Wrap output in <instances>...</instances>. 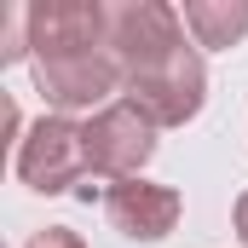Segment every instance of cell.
<instances>
[{
	"mask_svg": "<svg viewBox=\"0 0 248 248\" xmlns=\"http://www.w3.org/2000/svg\"><path fill=\"white\" fill-rule=\"evenodd\" d=\"M35 87L41 98L52 104V116L69 110H104L116 104L110 93H127V75L110 46H93V52H58V58H35Z\"/></svg>",
	"mask_w": 248,
	"mask_h": 248,
	"instance_id": "cell-1",
	"label": "cell"
},
{
	"mask_svg": "<svg viewBox=\"0 0 248 248\" xmlns=\"http://www.w3.org/2000/svg\"><path fill=\"white\" fill-rule=\"evenodd\" d=\"M87 133L69 116H41L35 127H23L17 139V179L41 196H58V190H75L87 179Z\"/></svg>",
	"mask_w": 248,
	"mask_h": 248,
	"instance_id": "cell-2",
	"label": "cell"
},
{
	"mask_svg": "<svg viewBox=\"0 0 248 248\" xmlns=\"http://www.w3.org/2000/svg\"><path fill=\"white\" fill-rule=\"evenodd\" d=\"M127 98H133L156 127H185L190 116L202 110V98H208V63H202V52L185 41L179 52H168L162 63L127 75Z\"/></svg>",
	"mask_w": 248,
	"mask_h": 248,
	"instance_id": "cell-3",
	"label": "cell"
},
{
	"mask_svg": "<svg viewBox=\"0 0 248 248\" xmlns=\"http://www.w3.org/2000/svg\"><path fill=\"white\" fill-rule=\"evenodd\" d=\"M81 133H87V168L93 173H104V179H139V168L156 156V133L162 127L150 122L133 98H116L93 122H81Z\"/></svg>",
	"mask_w": 248,
	"mask_h": 248,
	"instance_id": "cell-4",
	"label": "cell"
},
{
	"mask_svg": "<svg viewBox=\"0 0 248 248\" xmlns=\"http://www.w3.org/2000/svg\"><path fill=\"white\" fill-rule=\"evenodd\" d=\"M179 46H185V12H173L168 0H116L110 6V52L122 63V75H139Z\"/></svg>",
	"mask_w": 248,
	"mask_h": 248,
	"instance_id": "cell-5",
	"label": "cell"
},
{
	"mask_svg": "<svg viewBox=\"0 0 248 248\" xmlns=\"http://www.w3.org/2000/svg\"><path fill=\"white\" fill-rule=\"evenodd\" d=\"M110 46V6L98 0H41L29 6V52L58 58V52H93Z\"/></svg>",
	"mask_w": 248,
	"mask_h": 248,
	"instance_id": "cell-6",
	"label": "cell"
},
{
	"mask_svg": "<svg viewBox=\"0 0 248 248\" xmlns=\"http://www.w3.org/2000/svg\"><path fill=\"white\" fill-rule=\"evenodd\" d=\"M185 202L173 185H150V179H116L104 190V219L133 237V243H162L173 225H179Z\"/></svg>",
	"mask_w": 248,
	"mask_h": 248,
	"instance_id": "cell-7",
	"label": "cell"
},
{
	"mask_svg": "<svg viewBox=\"0 0 248 248\" xmlns=\"http://www.w3.org/2000/svg\"><path fill=\"white\" fill-rule=\"evenodd\" d=\"M185 29L196 46H237L248 35V0H185Z\"/></svg>",
	"mask_w": 248,
	"mask_h": 248,
	"instance_id": "cell-8",
	"label": "cell"
},
{
	"mask_svg": "<svg viewBox=\"0 0 248 248\" xmlns=\"http://www.w3.org/2000/svg\"><path fill=\"white\" fill-rule=\"evenodd\" d=\"M23 248H87V243H81L69 225H46V231H35V237H29Z\"/></svg>",
	"mask_w": 248,
	"mask_h": 248,
	"instance_id": "cell-9",
	"label": "cell"
},
{
	"mask_svg": "<svg viewBox=\"0 0 248 248\" xmlns=\"http://www.w3.org/2000/svg\"><path fill=\"white\" fill-rule=\"evenodd\" d=\"M237 237H243V243H248V190H243V196H237Z\"/></svg>",
	"mask_w": 248,
	"mask_h": 248,
	"instance_id": "cell-10",
	"label": "cell"
}]
</instances>
